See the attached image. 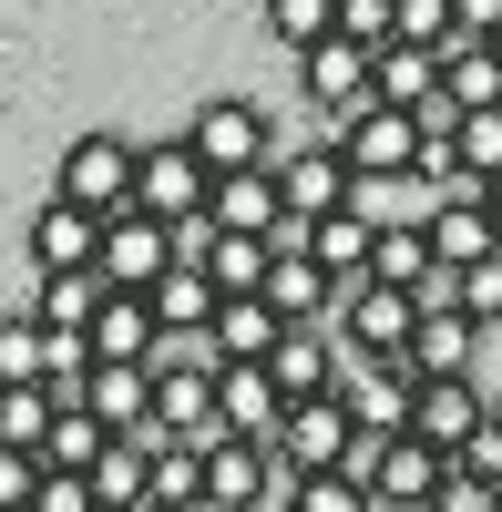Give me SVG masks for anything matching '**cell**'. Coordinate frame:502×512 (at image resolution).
Masks as SVG:
<instances>
[{"mask_svg": "<svg viewBox=\"0 0 502 512\" xmlns=\"http://www.w3.org/2000/svg\"><path fill=\"white\" fill-rule=\"evenodd\" d=\"M216 400H226V431L236 441H277V420H287V390L267 369H216Z\"/></svg>", "mask_w": 502, "mask_h": 512, "instance_id": "603a6c76", "label": "cell"}, {"mask_svg": "<svg viewBox=\"0 0 502 512\" xmlns=\"http://www.w3.org/2000/svg\"><path fill=\"white\" fill-rule=\"evenodd\" d=\"M103 308H113V287H103L93 267H82V277H41V297H31V318H41V328H93Z\"/></svg>", "mask_w": 502, "mask_h": 512, "instance_id": "f1b7e54d", "label": "cell"}, {"mask_svg": "<svg viewBox=\"0 0 502 512\" xmlns=\"http://www.w3.org/2000/svg\"><path fill=\"white\" fill-rule=\"evenodd\" d=\"M41 512H103V502H93L82 472H52V482H41Z\"/></svg>", "mask_w": 502, "mask_h": 512, "instance_id": "60d3db41", "label": "cell"}, {"mask_svg": "<svg viewBox=\"0 0 502 512\" xmlns=\"http://www.w3.org/2000/svg\"><path fill=\"white\" fill-rule=\"evenodd\" d=\"M277 338H287V318L267 308V297H226V308H216V338H205V359H216V369H267Z\"/></svg>", "mask_w": 502, "mask_h": 512, "instance_id": "2e32d148", "label": "cell"}, {"mask_svg": "<svg viewBox=\"0 0 502 512\" xmlns=\"http://www.w3.org/2000/svg\"><path fill=\"white\" fill-rule=\"evenodd\" d=\"M277 472L287 482H308V472H349V461H359V420H349V400L339 390H328V400H298V410H287L277 420Z\"/></svg>", "mask_w": 502, "mask_h": 512, "instance_id": "3957f363", "label": "cell"}, {"mask_svg": "<svg viewBox=\"0 0 502 512\" xmlns=\"http://www.w3.org/2000/svg\"><path fill=\"white\" fill-rule=\"evenodd\" d=\"M216 308H226V297H216V277H205V267H175V277L154 287V318H164V338H185V349L216 338Z\"/></svg>", "mask_w": 502, "mask_h": 512, "instance_id": "7402d4cb", "label": "cell"}, {"mask_svg": "<svg viewBox=\"0 0 502 512\" xmlns=\"http://www.w3.org/2000/svg\"><path fill=\"white\" fill-rule=\"evenodd\" d=\"M82 267H103V216H82L72 195H41V216H31V277H82Z\"/></svg>", "mask_w": 502, "mask_h": 512, "instance_id": "7c38bea8", "label": "cell"}, {"mask_svg": "<svg viewBox=\"0 0 502 512\" xmlns=\"http://www.w3.org/2000/svg\"><path fill=\"white\" fill-rule=\"evenodd\" d=\"M451 11H462L472 41H502V0H451Z\"/></svg>", "mask_w": 502, "mask_h": 512, "instance_id": "7bdbcfd3", "label": "cell"}, {"mask_svg": "<svg viewBox=\"0 0 502 512\" xmlns=\"http://www.w3.org/2000/svg\"><path fill=\"white\" fill-rule=\"evenodd\" d=\"M390 21H400V0H339V31L359 52H390Z\"/></svg>", "mask_w": 502, "mask_h": 512, "instance_id": "74e56055", "label": "cell"}, {"mask_svg": "<svg viewBox=\"0 0 502 512\" xmlns=\"http://www.w3.org/2000/svg\"><path fill=\"white\" fill-rule=\"evenodd\" d=\"M421 318H431L421 297H410V287H380V277L339 297V338H349L359 359H410V338H421Z\"/></svg>", "mask_w": 502, "mask_h": 512, "instance_id": "ba28073f", "label": "cell"}, {"mask_svg": "<svg viewBox=\"0 0 502 512\" xmlns=\"http://www.w3.org/2000/svg\"><path fill=\"white\" fill-rule=\"evenodd\" d=\"M451 297H462V318L502 328V256H492V267H472V277H451Z\"/></svg>", "mask_w": 502, "mask_h": 512, "instance_id": "f35d334b", "label": "cell"}, {"mask_svg": "<svg viewBox=\"0 0 502 512\" xmlns=\"http://www.w3.org/2000/svg\"><path fill=\"white\" fill-rule=\"evenodd\" d=\"M441 93L462 103V113H502V52L472 41V31H451L441 41Z\"/></svg>", "mask_w": 502, "mask_h": 512, "instance_id": "ffe728a7", "label": "cell"}, {"mask_svg": "<svg viewBox=\"0 0 502 512\" xmlns=\"http://www.w3.org/2000/svg\"><path fill=\"white\" fill-rule=\"evenodd\" d=\"M267 379H277V390H287V410H298V400H328V390H339V338H328V328H287L277 338V359H267Z\"/></svg>", "mask_w": 502, "mask_h": 512, "instance_id": "e0dca14e", "label": "cell"}, {"mask_svg": "<svg viewBox=\"0 0 502 512\" xmlns=\"http://www.w3.org/2000/svg\"><path fill=\"white\" fill-rule=\"evenodd\" d=\"M154 502H175V512H205V451H185V441L164 451V461H154Z\"/></svg>", "mask_w": 502, "mask_h": 512, "instance_id": "836d02e7", "label": "cell"}, {"mask_svg": "<svg viewBox=\"0 0 502 512\" xmlns=\"http://www.w3.org/2000/svg\"><path fill=\"white\" fill-rule=\"evenodd\" d=\"M277 502H287V512H380L369 482H349V472H308V482H287Z\"/></svg>", "mask_w": 502, "mask_h": 512, "instance_id": "d6a6232c", "label": "cell"}, {"mask_svg": "<svg viewBox=\"0 0 502 512\" xmlns=\"http://www.w3.org/2000/svg\"><path fill=\"white\" fill-rule=\"evenodd\" d=\"M52 420H62V390H52V379L0 390V451H52Z\"/></svg>", "mask_w": 502, "mask_h": 512, "instance_id": "83f0119b", "label": "cell"}, {"mask_svg": "<svg viewBox=\"0 0 502 512\" xmlns=\"http://www.w3.org/2000/svg\"><path fill=\"white\" fill-rule=\"evenodd\" d=\"M205 277H216V297H267V267H277V246L267 236H205V256H195Z\"/></svg>", "mask_w": 502, "mask_h": 512, "instance_id": "d4e9b609", "label": "cell"}, {"mask_svg": "<svg viewBox=\"0 0 502 512\" xmlns=\"http://www.w3.org/2000/svg\"><path fill=\"white\" fill-rule=\"evenodd\" d=\"M431 512H502V492H492V482H472L462 461H451V482H441V502H431Z\"/></svg>", "mask_w": 502, "mask_h": 512, "instance_id": "ab89813d", "label": "cell"}, {"mask_svg": "<svg viewBox=\"0 0 502 512\" xmlns=\"http://www.w3.org/2000/svg\"><path fill=\"white\" fill-rule=\"evenodd\" d=\"M267 31L287 41V52H318V41H339V0H267Z\"/></svg>", "mask_w": 502, "mask_h": 512, "instance_id": "4dcf8cb0", "label": "cell"}, {"mask_svg": "<svg viewBox=\"0 0 502 512\" xmlns=\"http://www.w3.org/2000/svg\"><path fill=\"white\" fill-rule=\"evenodd\" d=\"M103 451H113V431H103V420H93V410H62V420H52V451H41V461L93 482V472H103Z\"/></svg>", "mask_w": 502, "mask_h": 512, "instance_id": "f546056e", "label": "cell"}, {"mask_svg": "<svg viewBox=\"0 0 502 512\" xmlns=\"http://www.w3.org/2000/svg\"><path fill=\"white\" fill-rule=\"evenodd\" d=\"M277 195H287L298 226H318V216H349L359 205V175H349L339 144H298V154H277Z\"/></svg>", "mask_w": 502, "mask_h": 512, "instance_id": "30bf717a", "label": "cell"}, {"mask_svg": "<svg viewBox=\"0 0 502 512\" xmlns=\"http://www.w3.org/2000/svg\"><path fill=\"white\" fill-rule=\"evenodd\" d=\"M380 287H410V297H431L441 287V256H431V226H390L380 216V267H369Z\"/></svg>", "mask_w": 502, "mask_h": 512, "instance_id": "484cf974", "label": "cell"}, {"mask_svg": "<svg viewBox=\"0 0 502 512\" xmlns=\"http://www.w3.org/2000/svg\"><path fill=\"white\" fill-rule=\"evenodd\" d=\"M134 175H144V144H123V134H82V144H62L52 195H72L82 216H123V205H134Z\"/></svg>", "mask_w": 502, "mask_h": 512, "instance_id": "277c9868", "label": "cell"}, {"mask_svg": "<svg viewBox=\"0 0 502 512\" xmlns=\"http://www.w3.org/2000/svg\"><path fill=\"white\" fill-rule=\"evenodd\" d=\"M451 31H462V11H451V0H400V21H390V41H410V52H441Z\"/></svg>", "mask_w": 502, "mask_h": 512, "instance_id": "e575fe53", "label": "cell"}, {"mask_svg": "<svg viewBox=\"0 0 502 512\" xmlns=\"http://www.w3.org/2000/svg\"><path fill=\"white\" fill-rule=\"evenodd\" d=\"M0 379L11 390H31V379H52V338H41V318H0Z\"/></svg>", "mask_w": 502, "mask_h": 512, "instance_id": "1f68e13d", "label": "cell"}, {"mask_svg": "<svg viewBox=\"0 0 502 512\" xmlns=\"http://www.w3.org/2000/svg\"><path fill=\"white\" fill-rule=\"evenodd\" d=\"M482 205H492V226H502V175H492V185H482Z\"/></svg>", "mask_w": 502, "mask_h": 512, "instance_id": "ee69618b", "label": "cell"}, {"mask_svg": "<svg viewBox=\"0 0 502 512\" xmlns=\"http://www.w3.org/2000/svg\"><path fill=\"white\" fill-rule=\"evenodd\" d=\"M205 216H216L226 236H277V226H287L277 164H267V175H226V185H216V205H205Z\"/></svg>", "mask_w": 502, "mask_h": 512, "instance_id": "cb8c5ba5", "label": "cell"}, {"mask_svg": "<svg viewBox=\"0 0 502 512\" xmlns=\"http://www.w3.org/2000/svg\"><path fill=\"white\" fill-rule=\"evenodd\" d=\"M175 338H164V318H154V297H113V308L93 318V359H123V369H154Z\"/></svg>", "mask_w": 502, "mask_h": 512, "instance_id": "d6986e66", "label": "cell"}, {"mask_svg": "<svg viewBox=\"0 0 502 512\" xmlns=\"http://www.w3.org/2000/svg\"><path fill=\"white\" fill-rule=\"evenodd\" d=\"M0 390H11V379H0Z\"/></svg>", "mask_w": 502, "mask_h": 512, "instance_id": "7dc6e473", "label": "cell"}, {"mask_svg": "<svg viewBox=\"0 0 502 512\" xmlns=\"http://www.w3.org/2000/svg\"><path fill=\"white\" fill-rule=\"evenodd\" d=\"M41 482H52L41 451H0V512H41Z\"/></svg>", "mask_w": 502, "mask_h": 512, "instance_id": "d590c367", "label": "cell"}, {"mask_svg": "<svg viewBox=\"0 0 502 512\" xmlns=\"http://www.w3.org/2000/svg\"><path fill=\"white\" fill-rule=\"evenodd\" d=\"M492 410H502V390H492Z\"/></svg>", "mask_w": 502, "mask_h": 512, "instance_id": "bcb514c9", "label": "cell"}, {"mask_svg": "<svg viewBox=\"0 0 502 512\" xmlns=\"http://www.w3.org/2000/svg\"><path fill=\"white\" fill-rule=\"evenodd\" d=\"M492 52H502V41H492Z\"/></svg>", "mask_w": 502, "mask_h": 512, "instance_id": "c3c4849f", "label": "cell"}, {"mask_svg": "<svg viewBox=\"0 0 502 512\" xmlns=\"http://www.w3.org/2000/svg\"><path fill=\"white\" fill-rule=\"evenodd\" d=\"M421 226H431V256H441V277H472V267H492V256H502V226H492L482 185H472V195H441Z\"/></svg>", "mask_w": 502, "mask_h": 512, "instance_id": "5bb4252c", "label": "cell"}, {"mask_svg": "<svg viewBox=\"0 0 502 512\" xmlns=\"http://www.w3.org/2000/svg\"><path fill=\"white\" fill-rule=\"evenodd\" d=\"M349 482H369V502H380V512H431L441 482H451V461H441L421 431H410V441H359Z\"/></svg>", "mask_w": 502, "mask_h": 512, "instance_id": "7a4b0ae2", "label": "cell"}, {"mask_svg": "<svg viewBox=\"0 0 502 512\" xmlns=\"http://www.w3.org/2000/svg\"><path fill=\"white\" fill-rule=\"evenodd\" d=\"M175 267H185V246H175V226H164V216H144V205L103 216V267H93V277H103L113 297H154Z\"/></svg>", "mask_w": 502, "mask_h": 512, "instance_id": "6da1fadb", "label": "cell"}, {"mask_svg": "<svg viewBox=\"0 0 502 512\" xmlns=\"http://www.w3.org/2000/svg\"><path fill=\"white\" fill-rule=\"evenodd\" d=\"M144 512H175V502H144Z\"/></svg>", "mask_w": 502, "mask_h": 512, "instance_id": "f6af8a7d", "label": "cell"}, {"mask_svg": "<svg viewBox=\"0 0 502 512\" xmlns=\"http://www.w3.org/2000/svg\"><path fill=\"white\" fill-rule=\"evenodd\" d=\"M185 144L205 154V175H267V164H277V144H267V113L257 103H246V93H216V103H205L195 123H185Z\"/></svg>", "mask_w": 502, "mask_h": 512, "instance_id": "5b68a950", "label": "cell"}, {"mask_svg": "<svg viewBox=\"0 0 502 512\" xmlns=\"http://www.w3.org/2000/svg\"><path fill=\"white\" fill-rule=\"evenodd\" d=\"M82 410H93V420H103L113 441L154 431V369H123V359H103L93 379H82Z\"/></svg>", "mask_w": 502, "mask_h": 512, "instance_id": "ac0fdd59", "label": "cell"}, {"mask_svg": "<svg viewBox=\"0 0 502 512\" xmlns=\"http://www.w3.org/2000/svg\"><path fill=\"white\" fill-rule=\"evenodd\" d=\"M267 492H287L267 441H216V451H205V512H257Z\"/></svg>", "mask_w": 502, "mask_h": 512, "instance_id": "9a60e30c", "label": "cell"}, {"mask_svg": "<svg viewBox=\"0 0 502 512\" xmlns=\"http://www.w3.org/2000/svg\"><path fill=\"white\" fill-rule=\"evenodd\" d=\"M134 205L164 226H195L205 205H216V175H205V154L175 134V144H144V175H134Z\"/></svg>", "mask_w": 502, "mask_h": 512, "instance_id": "9c48e42d", "label": "cell"}, {"mask_svg": "<svg viewBox=\"0 0 502 512\" xmlns=\"http://www.w3.org/2000/svg\"><path fill=\"white\" fill-rule=\"evenodd\" d=\"M472 359H482V318H462V308H431L421 338H410V369L421 379H472Z\"/></svg>", "mask_w": 502, "mask_h": 512, "instance_id": "44dd1931", "label": "cell"}, {"mask_svg": "<svg viewBox=\"0 0 502 512\" xmlns=\"http://www.w3.org/2000/svg\"><path fill=\"white\" fill-rule=\"evenodd\" d=\"M421 390H431V379L410 369V359H359V369L339 379V400H349V420H359V441H410Z\"/></svg>", "mask_w": 502, "mask_h": 512, "instance_id": "8992f818", "label": "cell"}, {"mask_svg": "<svg viewBox=\"0 0 502 512\" xmlns=\"http://www.w3.org/2000/svg\"><path fill=\"white\" fill-rule=\"evenodd\" d=\"M421 113H390V103H369L339 123V154H349V175L359 185H400V175H421Z\"/></svg>", "mask_w": 502, "mask_h": 512, "instance_id": "52a82bcc", "label": "cell"}, {"mask_svg": "<svg viewBox=\"0 0 502 512\" xmlns=\"http://www.w3.org/2000/svg\"><path fill=\"white\" fill-rule=\"evenodd\" d=\"M492 420H502V410H492V390H482V379H431V390H421V420H410V431H421L441 461H462V451L492 431Z\"/></svg>", "mask_w": 502, "mask_h": 512, "instance_id": "4fadbf2b", "label": "cell"}, {"mask_svg": "<svg viewBox=\"0 0 502 512\" xmlns=\"http://www.w3.org/2000/svg\"><path fill=\"white\" fill-rule=\"evenodd\" d=\"M462 472H472V482H492V492H502V420H492V431H482V441H472V451H462Z\"/></svg>", "mask_w": 502, "mask_h": 512, "instance_id": "b9f144b4", "label": "cell"}, {"mask_svg": "<svg viewBox=\"0 0 502 512\" xmlns=\"http://www.w3.org/2000/svg\"><path fill=\"white\" fill-rule=\"evenodd\" d=\"M298 93L318 103V113H369V103H380V52H359V41L339 31V41H318V52L298 62Z\"/></svg>", "mask_w": 502, "mask_h": 512, "instance_id": "8fae6325", "label": "cell"}, {"mask_svg": "<svg viewBox=\"0 0 502 512\" xmlns=\"http://www.w3.org/2000/svg\"><path fill=\"white\" fill-rule=\"evenodd\" d=\"M462 175H472V185L502 175V113H462Z\"/></svg>", "mask_w": 502, "mask_h": 512, "instance_id": "8d00e7d4", "label": "cell"}, {"mask_svg": "<svg viewBox=\"0 0 502 512\" xmlns=\"http://www.w3.org/2000/svg\"><path fill=\"white\" fill-rule=\"evenodd\" d=\"M380 103H390V113H431V103H441V52L390 41V52H380Z\"/></svg>", "mask_w": 502, "mask_h": 512, "instance_id": "4316f807", "label": "cell"}]
</instances>
